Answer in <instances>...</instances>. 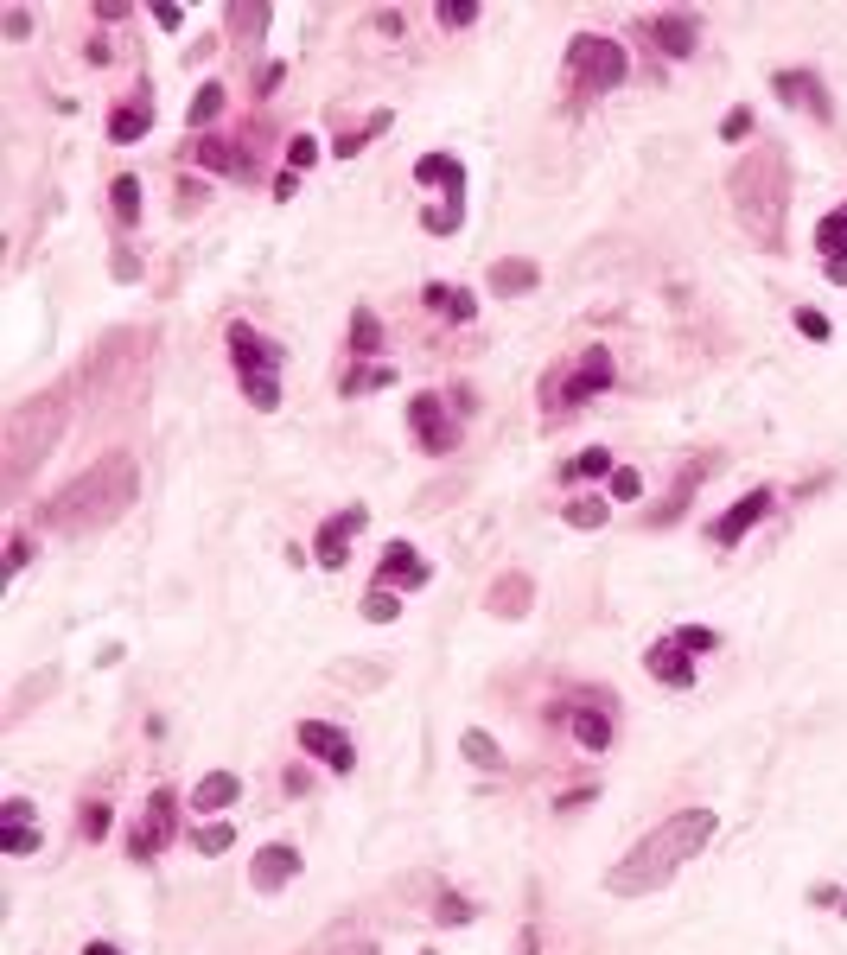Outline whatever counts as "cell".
Listing matches in <instances>:
<instances>
[{"label":"cell","instance_id":"cell-38","mask_svg":"<svg viewBox=\"0 0 847 955\" xmlns=\"http://www.w3.org/2000/svg\"><path fill=\"white\" fill-rule=\"evenodd\" d=\"M612 497H618V503H637V497H644V472L618 465V472H612Z\"/></svg>","mask_w":847,"mask_h":955},{"label":"cell","instance_id":"cell-19","mask_svg":"<svg viewBox=\"0 0 847 955\" xmlns=\"http://www.w3.org/2000/svg\"><path fill=\"white\" fill-rule=\"evenodd\" d=\"M567 726H574V739L586 745V752H605V745H612V720H605L599 707H574Z\"/></svg>","mask_w":847,"mask_h":955},{"label":"cell","instance_id":"cell-14","mask_svg":"<svg viewBox=\"0 0 847 955\" xmlns=\"http://www.w3.org/2000/svg\"><path fill=\"white\" fill-rule=\"evenodd\" d=\"M7 835H0V854H13V860H26V854H39V828H32V803L26 796H13L7 809Z\"/></svg>","mask_w":847,"mask_h":955},{"label":"cell","instance_id":"cell-26","mask_svg":"<svg viewBox=\"0 0 847 955\" xmlns=\"http://www.w3.org/2000/svg\"><path fill=\"white\" fill-rule=\"evenodd\" d=\"M109 204H115L121 223H134V217H141V179H134V172H121V179L109 185Z\"/></svg>","mask_w":847,"mask_h":955},{"label":"cell","instance_id":"cell-43","mask_svg":"<svg viewBox=\"0 0 847 955\" xmlns=\"http://www.w3.org/2000/svg\"><path fill=\"white\" fill-rule=\"evenodd\" d=\"M230 26L236 32H262L268 26V7H230Z\"/></svg>","mask_w":847,"mask_h":955},{"label":"cell","instance_id":"cell-51","mask_svg":"<svg viewBox=\"0 0 847 955\" xmlns=\"http://www.w3.org/2000/svg\"><path fill=\"white\" fill-rule=\"evenodd\" d=\"M828 274H835V281H847V255H841V262H828Z\"/></svg>","mask_w":847,"mask_h":955},{"label":"cell","instance_id":"cell-44","mask_svg":"<svg viewBox=\"0 0 847 955\" xmlns=\"http://www.w3.org/2000/svg\"><path fill=\"white\" fill-rule=\"evenodd\" d=\"M109 822H115L109 803H90V809H83V835H90V841H96V835H109Z\"/></svg>","mask_w":847,"mask_h":955},{"label":"cell","instance_id":"cell-9","mask_svg":"<svg viewBox=\"0 0 847 955\" xmlns=\"http://www.w3.org/2000/svg\"><path fill=\"white\" fill-rule=\"evenodd\" d=\"M172 809H179V796H172V790H153L147 822H141V835H134V860H153V854L172 841Z\"/></svg>","mask_w":847,"mask_h":955},{"label":"cell","instance_id":"cell-21","mask_svg":"<svg viewBox=\"0 0 847 955\" xmlns=\"http://www.w3.org/2000/svg\"><path fill=\"white\" fill-rule=\"evenodd\" d=\"M414 179H421V185H446L453 198L465 191V172H459V160H453V153H427V160L414 166Z\"/></svg>","mask_w":847,"mask_h":955},{"label":"cell","instance_id":"cell-45","mask_svg":"<svg viewBox=\"0 0 847 955\" xmlns=\"http://www.w3.org/2000/svg\"><path fill=\"white\" fill-rule=\"evenodd\" d=\"M797 332H803V338H816V344H822V338H828V319H822V312H816V306H803V312H797Z\"/></svg>","mask_w":847,"mask_h":955},{"label":"cell","instance_id":"cell-20","mask_svg":"<svg viewBox=\"0 0 847 955\" xmlns=\"http://www.w3.org/2000/svg\"><path fill=\"white\" fill-rule=\"evenodd\" d=\"M421 300L434 306L440 319H459V325H465V319H472V312H478V300H472V293H465V287H446V281H434V287L421 293Z\"/></svg>","mask_w":847,"mask_h":955},{"label":"cell","instance_id":"cell-27","mask_svg":"<svg viewBox=\"0 0 847 955\" xmlns=\"http://www.w3.org/2000/svg\"><path fill=\"white\" fill-rule=\"evenodd\" d=\"M523 599H529V580H523V573H516V580H497V586H491V612H504V618L529 612Z\"/></svg>","mask_w":847,"mask_h":955},{"label":"cell","instance_id":"cell-25","mask_svg":"<svg viewBox=\"0 0 847 955\" xmlns=\"http://www.w3.org/2000/svg\"><path fill=\"white\" fill-rule=\"evenodd\" d=\"M816 249H822V262H841V255H847V211L816 223Z\"/></svg>","mask_w":847,"mask_h":955},{"label":"cell","instance_id":"cell-35","mask_svg":"<svg viewBox=\"0 0 847 955\" xmlns=\"http://www.w3.org/2000/svg\"><path fill=\"white\" fill-rule=\"evenodd\" d=\"M389 382H395V370H389V363H370V370H351V376H344V395H363V389H389Z\"/></svg>","mask_w":847,"mask_h":955},{"label":"cell","instance_id":"cell-32","mask_svg":"<svg viewBox=\"0 0 847 955\" xmlns=\"http://www.w3.org/2000/svg\"><path fill=\"white\" fill-rule=\"evenodd\" d=\"M618 465H612V453L605 446H586L580 459H567V478H612Z\"/></svg>","mask_w":847,"mask_h":955},{"label":"cell","instance_id":"cell-12","mask_svg":"<svg viewBox=\"0 0 847 955\" xmlns=\"http://www.w3.org/2000/svg\"><path fill=\"white\" fill-rule=\"evenodd\" d=\"M300 873V854H293L287 841H274V847H262L255 854V866H249V879H255V892H281V885Z\"/></svg>","mask_w":847,"mask_h":955},{"label":"cell","instance_id":"cell-50","mask_svg":"<svg viewBox=\"0 0 847 955\" xmlns=\"http://www.w3.org/2000/svg\"><path fill=\"white\" fill-rule=\"evenodd\" d=\"M83 955H121V949H115V943H90V949H83Z\"/></svg>","mask_w":847,"mask_h":955},{"label":"cell","instance_id":"cell-13","mask_svg":"<svg viewBox=\"0 0 847 955\" xmlns=\"http://www.w3.org/2000/svg\"><path fill=\"white\" fill-rule=\"evenodd\" d=\"M644 669L656 675L663 688H695V663L682 656V644L676 637H663V644H650V656H644Z\"/></svg>","mask_w":847,"mask_h":955},{"label":"cell","instance_id":"cell-4","mask_svg":"<svg viewBox=\"0 0 847 955\" xmlns=\"http://www.w3.org/2000/svg\"><path fill=\"white\" fill-rule=\"evenodd\" d=\"M567 77H574L580 96H605L612 83H625V51L612 39H599V32H580L567 45Z\"/></svg>","mask_w":847,"mask_h":955},{"label":"cell","instance_id":"cell-8","mask_svg":"<svg viewBox=\"0 0 847 955\" xmlns=\"http://www.w3.org/2000/svg\"><path fill=\"white\" fill-rule=\"evenodd\" d=\"M408 421H414V433H421L427 453H453V421H446L440 395H408Z\"/></svg>","mask_w":847,"mask_h":955},{"label":"cell","instance_id":"cell-10","mask_svg":"<svg viewBox=\"0 0 847 955\" xmlns=\"http://www.w3.org/2000/svg\"><path fill=\"white\" fill-rule=\"evenodd\" d=\"M230 351L242 363V376H274L281 370V351H274L262 332H249V325H230Z\"/></svg>","mask_w":847,"mask_h":955},{"label":"cell","instance_id":"cell-7","mask_svg":"<svg viewBox=\"0 0 847 955\" xmlns=\"http://www.w3.org/2000/svg\"><path fill=\"white\" fill-rule=\"evenodd\" d=\"M300 745H306L313 758H325L332 771H351V764H357L351 733H344V726H332V720H300Z\"/></svg>","mask_w":847,"mask_h":955},{"label":"cell","instance_id":"cell-16","mask_svg":"<svg viewBox=\"0 0 847 955\" xmlns=\"http://www.w3.org/2000/svg\"><path fill=\"white\" fill-rule=\"evenodd\" d=\"M771 90L790 102V109H809V115H828V96H822V77H809V71H777L771 77Z\"/></svg>","mask_w":847,"mask_h":955},{"label":"cell","instance_id":"cell-36","mask_svg":"<svg viewBox=\"0 0 847 955\" xmlns=\"http://www.w3.org/2000/svg\"><path fill=\"white\" fill-rule=\"evenodd\" d=\"M217 115H223V90H217V83H204V90H198V102H192V115H185V121H192V128H211Z\"/></svg>","mask_w":847,"mask_h":955},{"label":"cell","instance_id":"cell-41","mask_svg":"<svg viewBox=\"0 0 847 955\" xmlns=\"http://www.w3.org/2000/svg\"><path fill=\"white\" fill-rule=\"evenodd\" d=\"M676 644H682V650H720V631H707V624H682Z\"/></svg>","mask_w":847,"mask_h":955},{"label":"cell","instance_id":"cell-22","mask_svg":"<svg viewBox=\"0 0 847 955\" xmlns=\"http://www.w3.org/2000/svg\"><path fill=\"white\" fill-rule=\"evenodd\" d=\"M459 752L478 764V771H497V764H504V745H497L491 733H478V726H465L459 733Z\"/></svg>","mask_w":847,"mask_h":955},{"label":"cell","instance_id":"cell-1","mask_svg":"<svg viewBox=\"0 0 847 955\" xmlns=\"http://www.w3.org/2000/svg\"><path fill=\"white\" fill-rule=\"evenodd\" d=\"M707 841H714V809H682V815H669L663 828H650V835L637 841L631 854L612 866V873H605V892H612V898H644V892H656V885L676 879L682 860H695Z\"/></svg>","mask_w":847,"mask_h":955},{"label":"cell","instance_id":"cell-23","mask_svg":"<svg viewBox=\"0 0 847 955\" xmlns=\"http://www.w3.org/2000/svg\"><path fill=\"white\" fill-rule=\"evenodd\" d=\"M535 281H542L535 262H497V268H491V293H504V300H510V293H529Z\"/></svg>","mask_w":847,"mask_h":955},{"label":"cell","instance_id":"cell-15","mask_svg":"<svg viewBox=\"0 0 847 955\" xmlns=\"http://www.w3.org/2000/svg\"><path fill=\"white\" fill-rule=\"evenodd\" d=\"M650 32H656V51H663V58H688V51L701 45V20H695V13H663Z\"/></svg>","mask_w":847,"mask_h":955},{"label":"cell","instance_id":"cell-28","mask_svg":"<svg viewBox=\"0 0 847 955\" xmlns=\"http://www.w3.org/2000/svg\"><path fill=\"white\" fill-rule=\"evenodd\" d=\"M376 344H383V319H376L370 306H357L351 312V351L363 357V351H376Z\"/></svg>","mask_w":847,"mask_h":955},{"label":"cell","instance_id":"cell-2","mask_svg":"<svg viewBox=\"0 0 847 955\" xmlns=\"http://www.w3.org/2000/svg\"><path fill=\"white\" fill-rule=\"evenodd\" d=\"M128 503H134V465L128 459H109V465H96V472H83L71 491L51 497L45 516L58 529H96V523H115Z\"/></svg>","mask_w":847,"mask_h":955},{"label":"cell","instance_id":"cell-39","mask_svg":"<svg viewBox=\"0 0 847 955\" xmlns=\"http://www.w3.org/2000/svg\"><path fill=\"white\" fill-rule=\"evenodd\" d=\"M242 389H249L255 408H281V389H274V376H242Z\"/></svg>","mask_w":847,"mask_h":955},{"label":"cell","instance_id":"cell-29","mask_svg":"<svg viewBox=\"0 0 847 955\" xmlns=\"http://www.w3.org/2000/svg\"><path fill=\"white\" fill-rule=\"evenodd\" d=\"M192 160H198V166H211V172H242L236 147H230V141H211V134H204V141L192 147Z\"/></svg>","mask_w":847,"mask_h":955},{"label":"cell","instance_id":"cell-30","mask_svg":"<svg viewBox=\"0 0 847 955\" xmlns=\"http://www.w3.org/2000/svg\"><path fill=\"white\" fill-rule=\"evenodd\" d=\"M192 847H198V854H230V847H236V828H230V822H198V828H192Z\"/></svg>","mask_w":847,"mask_h":955},{"label":"cell","instance_id":"cell-40","mask_svg":"<svg viewBox=\"0 0 847 955\" xmlns=\"http://www.w3.org/2000/svg\"><path fill=\"white\" fill-rule=\"evenodd\" d=\"M313 160H319V141H313V134H293V141H287V166H293V172H306Z\"/></svg>","mask_w":847,"mask_h":955},{"label":"cell","instance_id":"cell-47","mask_svg":"<svg viewBox=\"0 0 847 955\" xmlns=\"http://www.w3.org/2000/svg\"><path fill=\"white\" fill-rule=\"evenodd\" d=\"M465 917H472L465 898H440V924H465Z\"/></svg>","mask_w":847,"mask_h":955},{"label":"cell","instance_id":"cell-17","mask_svg":"<svg viewBox=\"0 0 847 955\" xmlns=\"http://www.w3.org/2000/svg\"><path fill=\"white\" fill-rule=\"evenodd\" d=\"M427 573H434V567H427L408 542H389L383 548V580H376V586H427Z\"/></svg>","mask_w":847,"mask_h":955},{"label":"cell","instance_id":"cell-18","mask_svg":"<svg viewBox=\"0 0 847 955\" xmlns=\"http://www.w3.org/2000/svg\"><path fill=\"white\" fill-rule=\"evenodd\" d=\"M236 796H242V777H236V771H211V777H198V790H192L198 822H204V815H217V809H230Z\"/></svg>","mask_w":847,"mask_h":955},{"label":"cell","instance_id":"cell-11","mask_svg":"<svg viewBox=\"0 0 847 955\" xmlns=\"http://www.w3.org/2000/svg\"><path fill=\"white\" fill-rule=\"evenodd\" d=\"M765 510H771V491H746V497H739L733 510L714 523V542H720V548H739V542H746V529H752Z\"/></svg>","mask_w":847,"mask_h":955},{"label":"cell","instance_id":"cell-46","mask_svg":"<svg viewBox=\"0 0 847 955\" xmlns=\"http://www.w3.org/2000/svg\"><path fill=\"white\" fill-rule=\"evenodd\" d=\"M720 134H726V141H746V134H752V109H733V115H726V128H720Z\"/></svg>","mask_w":847,"mask_h":955},{"label":"cell","instance_id":"cell-52","mask_svg":"<svg viewBox=\"0 0 847 955\" xmlns=\"http://www.w3.org/2000/svg\"><path fill=\"white\" fill-rule=\"evenodd\" d=\"M841 905H847V898H841Z\"/></svg>","mask_w":847,"mask_h":955},{"label":"cell","instance_id":"cell-34","mask_svg":"<svg viewBox=\"0 0 847 955\" xmlns=\"http://www.w3.org/2000/svg\"><path fill=\"white\" fill-rule=\"evenodd\" d=\"M459 217H465V204H459V198H446V204H427V211H421V223H427L434 236H453V230H459Z\"/></svg>","mask_w":847,"mask_h":955},{"label":"cell","instance_id":"cell-31","mask_svg":"<svg viewBox=\"0 0 847 955\" xmlns=\"http://www.w3.org/2000/svg\"><path fill=\"white\" fill-rule=\"evenodd\" d=\"M561 516H567V523H574V529H599L605 516H612V503H605V497H574V503H567Z\"/></svg>","mask_w":847,"mask_h":955},{"label":"cell","instance_id":"cell-42","mask_svg":"<svg viewBox=\"0 0 847 955\" xmlns=\"http://www.w3.org/2000/svg\"><path fill=\"white\" fill-rule=\"evenodd\" d=\"M472 20H478V7H472V0H459V7L446 0V7H440V26H446V32H459V26H472Z\"/></svg>","mask_w":847,"mask_h":955},{"label":"cell","instance_id":"cell-3","mask_svg":"<svg viewBox=\"0 0 847 955\" xmlns=\"http://www.w3.org/2000/svg\"><path fill=\"white\" fill-rule=\"evenodd\" d=\"M733 191H739V217H746V230L765 242V249H777V242H784V198H790L784 153H777V147L752 153V160L733 172Z\"/></svg>","mask_w":847,"mask_h":955},{"label":"cell","instance_id":"cell-6","mask_svg":"<svg viewBox=\"0 0 847 955\" xmlns=\"http://www.w3.org/2000/svg\"><path fill=\"white\" fill-rule=\"evenodd\" d=\"M363 523H370V510H363V503H351V510H338V516H325V529H319V542H313L319 567H344V561H351V542L363 535Z\"/></svg>","mask_w":847,"mask_h":955},{"label":"cell","instance_id":"cell-33","mask_svg":"<svg viewBox=\"0 0 847 955\" xmlns=\"http://www.w3.org/2000/svg\"><path fill=\"white\" fill-rule=\"evenodd\" d=\"M363 618H370V624H395V618H402V599H395V586H370V599H363Z\"/></svg>","mask_w":847,"mask_h":955},{"label":"cell","instance_id":"cell-37","mask_svg":"<svg viewBox=\"0 0 847 955\" xmlns=\"http://www.w3.org/2000/svg\"><path fill=\"white\" fill-rule=\"evenodd\" d=\"M383 128H389V115H370V128H357V134H344V141H338L332 153H338V160H357V153H363V141H370V134H383Z\"/></svg>","mask_w":847,"mask_h":955},{"label":"cell","instance_id":"cell-48","mask_svg":"<svg viewBox=\"0 0 847 955\" xmlns=\"http://www.w3.org/2000/svg\"><path fill=\"white\" fill-rule=\"evenodd\" d=\"M7 32H13V39H26V32H32V13H26V7H7Z\"/></svg>","mask_w":847,"mask_h":955},{"label":"cell","instance_id":"cell-5","mask_svg":"<svg viewBox=\"0 0 847 955\" xmlns=\"http://www.w3.org/2000/svg\"><path fill=\"white\" fill-rule=\"evenodd\" d=\"M599 389H612V351H586L580 357V370H555L542 382V402H548V414H574L586 395H599Z\"/></svg>","mask_w":847,"mask_h":955},{"label":"cell","instance_id":"cell-49","mask_svg":"<svg viewBox=\"0 0 847 955\" xmlns=\"http://www.w3.org/2000/svg\"><path fill=\"white\" fill-rule=\"evenodd\" d=\"M153 20H160V26L172 32V26H185V7H153Z\"/></svg>","mask_w":847,"mask_h":955},{"label":"cell","instance_id":"cell-24","mask_svg":"<svg viewBox=\"0 0 847 955\" xmlns=\"http://www.w3.org/2000/svg\"><path fill=\"white\" fill-rule=\"evenodd\" d=\"M147 128H153V109H147V102H128V109L109 115V134H115V141H141Z\"/></svg>","mask_w":847,"mask_h":955}]
</instances>
